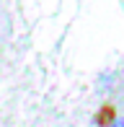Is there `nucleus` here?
<instances>
[{"label":"nucleus","mask_w":124,"mask_h":127,"mask_svg":"<svg viewBox=\"0 0 124 127\" xmlns=\"http://www.w3.org/2000/svg\"><path fill=\"white\" fill-rule=\"evenodd\" d=\"M114 127H124V119H119V122H116V125H114Z\"/></svg>","instance_id":"1"}]
</instances>
